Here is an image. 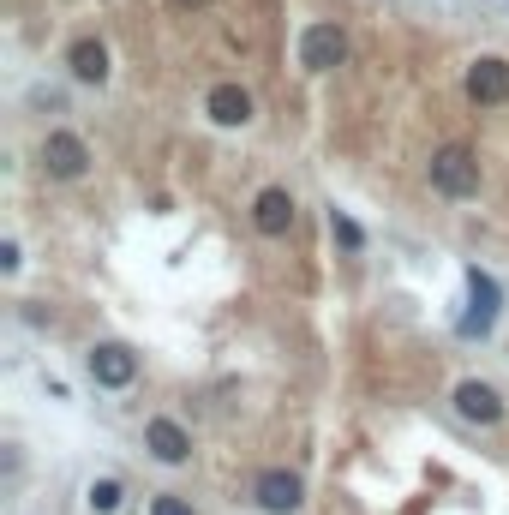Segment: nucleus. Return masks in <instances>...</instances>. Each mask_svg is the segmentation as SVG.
<instances>
[{
  "instance_id": "1",
  "label": "nucleus",
  "mask_w": 509,
  "mask_h": 515,
  "mask_svg": "<svg viewBox=\"0 0 509 515\" xmlns=\"http://www.w3.org/2000/svg\"><path fill=\"white\" fill-rule=\"evenodd\" d=\"M432 186H438L444 198H474V192H480V156H474L468 144H444V150L432 156Z\"/></svg>"
},
{
  "instance_id": "2",
  "label": "nucleus",
  "mask_w": 509,
  "mask_h": 515,
  "mask_svg": "<svg viewBox=\"0 0 509 515\" xmlns=\"http://www.w3.org/2000/svg\"><path fill=\"white\" fill-rule=\"evenodd\" d=\"M342 54H348L342 24H306V36H300V66L306 72H330V66H342Z\"/></svg>"
},
{
  "instance_id": "3",
  "label": "nucleus",
  "mask_w": 509,
  "mask_h": 515,
  "mask_svg": "<svg viewBox=\"0 0 509 515\" xmlns=\"http://www.w3.org/2000/svg\"><path fill=\"white\" fill-rule=\"evenodd\" d=\"M90 378H96L102 390H126V384L138 378V354H132L126 342H96V348H90Z\"/></svg>"
},
{
  "instance_id": "4",
  "label": "nucleus",
  "mask_w": 509,
  "mask_h": 515,
  "mask_svg": "<svg viewBox=\"0 0 509 515\" xmlns=\"http://www.w3.org/2000/svg\"><path fill=\"white\" fill-rule=\"evenodd\" d=\"M42 168H48L54 180H78V174L90 168L84 138H78V132H48V138H42Z\"/></svg>"
},
{
  "instance_id": "5",
  "label": "nucleus",
  "mask_w": 509,
  "mask_h": 515,
  "mask_svg": "<svg viewBox=\"0 0 509 515\" xmlns=\"http://www.w3.org/2000/svg\"><path fill=\"white\" fill-rule=\"evenodd\" d=\"M252 498H258V510H270V515H294L300 510V480L288 474V468H264L258 480H252Z\"/></svg>"
},
{
  "instance_id": "6",
  "label": "nucleus",
  "mask_w": 509,
  "mask_h": 515,
  "mask_svg": "<svg viewBox=\"0 0 509 515\" xmlns=\"http://www.w3.org/2000/svg\"><path fill=\"white\" fill-rule=\"evenodd\" d=\"M468 96H474L480 108H498V102H509V60H498V54L474 60V66H468Z\"/></svg>"
},
{
  "instance_id": "7",
  "label": "nucleus",
  "mask_w": 509,
  "mask_h": 515,
  "mask_svg": "<svg viewBox=\"0 0 509 515\" xmlns=\"http://www.w3.org/2000/svg\"><path fill=\"white\" fill-rule=\"evenodd\" d=\"M252 228H258V234H270V240H276V234H288V228H294V198H288L282 186H264V192L252 198Z\"/></svg>"
},
{
  "instance_id": "8",
  "label": "nucleus",
  "mask_w": 509,
  "mask_h": 515,
  "mask_svg": "<svg viewBox=\"0 0 509 515\" xmlns=\"http://www.w3.org/2000/svg\"><path fill=\"white\" fill-rule=\"evenodd\" d=\"M468 294H474V312L462 318V336H486L498 324V282L486 270H468Z\"/></svg>"
},
{
  "instance_id": "9",
  "label": "nucleus",
  "mask_w": 509,
  "mask_h": 515,
  "mask_svg": "<svg viewBox=\"0 0 509 515\" xmlns=\"http://www.w3.org/2000/svg\"><path fill=\"white\" fill-rule=\"evenodd\" d=\"M456 414H462V420H474V426H498V420H504V396H498L492 384L468 378V384L456 390Z\"/></svg>"
},
{
  "instance_id": "10",
  "label": "nucleus",
  "mask_w": 509,
  "mask_h": 515,
  "mask_svg": "<svg viewBox=\"0 0 509 515\" xmlns=\"http://www.w3.org/2000/svg\"><path fill=\"white\" fill-rule=\"evenodd\" d=\"M144 444H150V456L168 462V468H180V462L192 456V438H186L180 420H150V426H144Z\"/></svg>"
},
{
  "instance_id": "11",
  "label": "nucleus",
  "mask_w": 509,
  "mask_h": 515,
  "mask_svg": "<svg viewBox=\"0 0 509 515\" xmlns=\"http://www.w3.org/2000/svg\"><path fill=\"white\" fill-rule=\"evenodd\" d=\"M204 114H210L216 126H246V120H252V96H246L240 84H216V90L204 96Z\"/></svg>"
},
{
  "instance_id": "12",
  "label": "nucleus",
  "mask_w": 509,
  "mask_h": 515,
  "mask_svg": "<svg viewBox=\"0 0 509 515\" xmlns=\"http://www.w3.org/2000/svg\"><path fill=\"white\" fill-rule=\"evenodd\" d=\"M66 66H72V78H78V84H102V78H108V48H102L96 36H84V42H72Z\"/></svg>"
},
{
  "instance_id": "13",
  "label": "nucleus",
  "mask_w": 509,
  "mask_h": 515,
  "mask_svg": "<svg viewBox=\"0 0 509 515\" xmlns=\"http://www.w3.org/2000/svg\"><path fill=\"white\" fill-rule=\"evenodd\" d=\"M330 234H336V240H342L348 252H360V246H366V234H360V222H354V216H342V210H330Z\"/></svg>"
},
{
  "instance_id": "14",
  "label": "nucleus",
  "mask_w": 509,
  "mask_h": 515,
  "mask_svg": "<svg viewBox=\"0 0 509 515\" xmlns=\"http://www.w3.org/2000/svg\"><path fill=\"white\" fill-rule=\"evenodd\" d=\"M90 510H96V515L120 510V480H96V486H90Z\"/></svg>"
},
{
  "instance_id": "15",
  "label": "nucleus",
  "mask_w": 509,
  "mask_h": 515,
  "mask_svg": "<svg viewBox=\"0 0 509 515\" xmlns=\"http://www.w3.org/2000/svg\"><path fill=\"white\" fill-rule=\"evenodd\" d=\"M150 515H192V504H186V498H156Z\"/></svg>"
},
{
  "instance_id": "16",
  "label": "nucleus",
  "mask_w": 509,
  "mask_h": 515,
  "mask_svg": "<svg viewBox=\"0 0 509 515\" xmlns=\"http://www.w3.org/2000/svg\"><path fill=\"white\" fill-rule=\"evenodd\" d=\"M174 6H198V0H174Z\"/></svg>"
}]
</instances>
